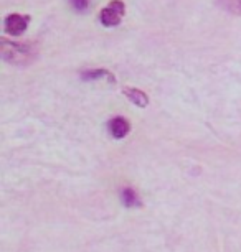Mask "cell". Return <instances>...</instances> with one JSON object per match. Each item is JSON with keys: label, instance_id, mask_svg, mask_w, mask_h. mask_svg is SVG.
<instances>
[{"label": "cell", "instance_id": "obj_9", "mask_svg": "<svg viewBox=\"0 0 241 252\" xmlns=\"http://www.w3.org/2000/svg\"><path fill=\"white\" fill-rule=\"evenodd\" d=\"M69 3L76 12H86L89 7V0H69Z\"/></svg>", "mask_w": 241, "mask_h": 252}, {"label": "cell", "instance_id": "obj_3", "mask_svg": "<svg viewBox=\"0 0 241 252\" xmlns=\"http://www.w3.org/2000/svg\"><path fill=\"white\" fill-rule=\"evenodd\" d=\"M28 23H30V17L20 15V13H10L5 20H3V27L5 30L13 36H20L23 32L27 30Z\"/></svg>", "mask_w": 241, "mask_h": 252}, {"label": "cell", "instance_id": "obj_8", "mask_svg": "<svg viewBox=\"0 0 241 252\" xmlns=\"http://www.w3.org/2000/svg\"><path fill=\"white\" fill-rule=\"evenodd\" d=\"M218 3L226 12L241 17V0H218Z\"/></svg>", "mask_w": 241, "mask_h": 252}, {"label": "cell", "instance_id": "obj_6", "mask_svg": "<svg viewBox=\"0 0 241 252\" xmlns=\"http://www.w3.org/2000/svg\"><path fill=\"white\" fill-rule=\"evenodd\" d=\"M81 79L84 81H96V79H107L111 83H114V76L104 68H96V69H84L81 73Z\"/></svg>", "mask_w": 241, "mask_h": 252}, {"label": "cell", "instance_id": "obj_2", "mask_svg": "<svg viewBox=\"0 0 241 252\" xmlns=\"http://www.w3.org/2000/svg\"><path fill=\"white\" fill-rule=\"evenodd\" d=\"M126 7L122 0H111L109 5L104 7L99 13V22L104 27H116L122 22Z\"/></svg>", "mask_w": 241, "mask_h": 252}, {"label": "cell", "instance_id": "obj_7", "mask_svg": "<svg viewBox=\"0 0 241 252\" xmlns=\"http://www.w3.org/2000/svg\"><path fill=\"white\" fill-rule=\"evenodd\" d=\"M121 201H122V204H124L126 208H137V206H140L139 196H137V193L132 188H124V189H122V191H121Z\"/></svg>", "mask_w": 241, "mask_h": 252}, {"label": "cell", "instance_id": "obj_5", "mask_svg": "<svg viewBox=\"0 0 241 252\" xmlns=\"http://www.w3.org/2000/svg\"><path fill=\"white\" fill-rule=\"evenodd\" d=\"M122 93H124V96L129 99L132 104H136L137 107H145L149 104L147 94H145L144 91H140V89H137V88H124L122 89Z\"/></svg>", "mask_w": 241, "mask_h": 252}, {"label": "cell", "instance_id": "obj_1", "mask_svg": "<svg viewBox=\"0 0 241 252\" xmlns=\"http://www.w3.org/2000/svg\"><path fill=\"white\" fill-rule=\"evenodd\" d=\"M0 53H2V58L7 63L13 66H28L36 58V50L33 45L10 41L7 38L0 40Z\"/></svg>", "mask_w": 241, "mask_h": 252}, {"label": "cell", "instance_id": "obj_4", "mask_svg": "<svg viewBox=\"0 0 241 252\" xmlns=\"http://www.w3.org/2000/svg\"><path fill=\"white\" fill-rule=\"evenodd\" d=\"M107 129H109V134L114 137V139H124V137L129 134L131 126L127 122L126 117H112L109 122H107Z\"/></svg>", "mask_w": 241, "mask_h": 252}]
</instances>
